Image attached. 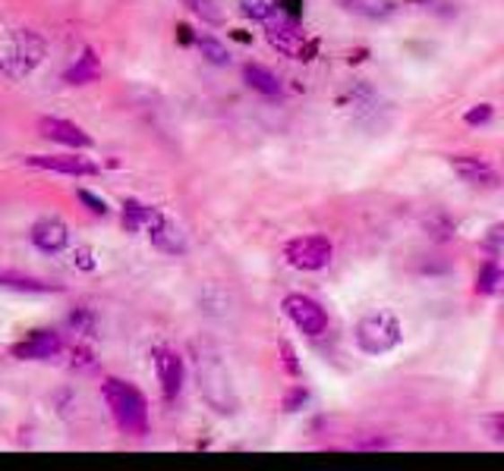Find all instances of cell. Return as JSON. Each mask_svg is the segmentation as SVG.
Wrapping results in <instances>:
<instances>
[{
  "mask_svg": "<svg viewBox=\"0 0 504 471\" xmlns=\"http://www.w3.org/2000/svg\"><path fill=\"white\" fill-rule=\"evenodd\" d=\"M451 167H454V173L470 185H482V189H495L498 185L495 167L482 158H473V154H454Z\"/></svg>",
  "mask_w": 504,
  "mask_h": 471,
  "instance_id": "12",
  "label": "cell"
},
{
  "mask_svg": "<svg viewBox=\"0 0 504 471\" xmlns=\"http://www.w3.org/2000/svg\"><path fill=\"white\" fill-rule=\"evenodd\" d=\"M39 133L45 135V139L57 141V145L73 148V151H85V148H91V135L85 133L83 126H76V123H70V120H60V116H41Z\"/></svg>",
  "mask_w": 504,
  "mask_h": 471,
  "instance_id": "10",
  "label": "cell"
},
{
  "mask_svg": "<svg viewBox=\"0 0 504 471\" xmlns=\"http://www.w3.org/2000/svg\"><path fill=\"white\" fill-rule=\"evenodd\" d=\"M491 440H495V443H501V440H504V418H501V415H495V418H491Z\"/></svg>",
  "mask_w": 504,
  "mask_h": 471,
  "instance_id": "30",
  "label": "cell"
},
{
  "mask_svg": "<svg viewBox=\"0 0 504 471\" xmlns=\"http://www.w3.org/2000/svg\"><path fill=\"white\" fill-rule=\"evenodd\" d=\"M0 287L16 289V293H35V295L60 293V289H64V287H57V283L35 280V277H22V274H10V270H4V274H0Z\"/></svg>",
  "mask_w": 504,
  "mask_h": 471,
  "instance_id": "17",
  "label": "cell"
},
{
  "mask_svg": "<svg viewBox=\"0 0 504 471\" xmlns=\"http://www.w3.org/2000/svg\"><path fill=\"white\" fill-rule=\"evenodd\" d=\"M284 258L297 270H322L335 258V245L328 236H297L284 245Z\"/></svg>",
  "mask_w": 504,
  "mask_h": 471,
  "instance_id": "5",
  "label": "cell"
},
{
  "mask_svg": "<svg viewBox=\"0 0 504 471\" xmlns=\"http://www.w3.org/2000/svg\"><path fill=\"white\" fill-rule=\"evenodd\" d=\"M29 239H32V245L39 252L54 255V252L66 249V243H70V229H66V223L57 220V217H41V220L32 223Z\"/></svg>",
  "mask_w": 504,
  "mask_h": 471,
  "instance_id": "11",
  "label": "cell"
},
{
  "mask_svg": "<svg viewBox=\"0 0 504 471\" xmlns=\"http://www.w3.org/2000/svg\"><path fill=\"white\" fill-rule=\"evenodd\" d=\"M243 79H246V85H249L252 91H259V95H265V98H278L281 91H284L281 79L274 76L272 70L259 66V64H246L243 66Z\"/></svg>",
  "mask_w": 504,
  "mask_h": 471,
  "instance_id": "15",
  "label": "cell"
},
{
  "mask_svg": "<svg viewBox=\"0 0 504 471\" xmlns=\"http://www.w3.org/2000/svg\"><path fill=\"white\" fill-rule=\"evenodd\" d=\"M161 217H164L161 210L152 208V204L136 201V198H126V201H123V229H126V233H145V229L155 227Z\"/></svg>",
  "mask_w": 504,
  "mask_h": 471,
  "instance_id": "13",
  "label": "cell"
},
{
  "mask_svg": "<svg viewBox=\"0 0 504 471\" xmlns=\"http://www.w3.org/2000/svg\"><path fill=\"white\" fill-rule=\"evenodd\" d=\"M152 358H155V371H158V381H161L164 399L174 402L183 390V377H187L183 358L177 355L174 349H168V346H158V349L152 352Z\"/></svg>",
  "mask_w": 504,
  "mask_h": 471,
  "instance_id": "8",
  "label": "cell"
},
{
  "mask_svg": "<svg viewBox=\"0 0 504 471\" xmlns=\"http://www.w3.org/2000/svg\"><path fill=\"white\" fill-rule=\"evenodd\" d=\"M278 4H281V0H239L243 13L252 16V20H259V22H265L268 16L278 13Z\"/></svg>",
  "mask_w": 504,
  "mask_h": 471,
  "instance_id": "22",
  "label": "cell"
},
{
  "mask_svg": "<svg viewBox=\"0 0 504 471\" xmlns=\"http://www.w3.org/2000/svg\"><path fill=\"white\" fill-rule=\"evenodd\" d=\"M187 7H189V13L199 16V20L208 22V26H221V22H224V16H221L214 0H187Z\"/></svg>",
  "mask_w": 504,
  "mask_h": 471,
  "instance_id": "21",
  "label": "cell"
},
{
  "mask_svg": "<svg viewBox=\"0 0 504 471\" xmlns=\"http://www.w3.org/2000/svg\"><path fill=\"white\" fill-rule=\"evenodd\" d=\"M309 402V390L306 387H291L284 393V412H300Z\"/></svg>",
  "mask_w": 504,
  "mask_h": 471,
  "instance_id": "24",
  "label": "cell"
},
{
  "mask_svg": "<svg viewBox=\"0 0 504 471\" xmlns=\"http://www.w3.org/2000/svg\"><path fill=\"white\" fill-rule=\"evenodd\" d=\"M498 283H501V268H498V261H485L482 270L476 274V293L479 295L498 293Z\"/></svg>",
  "mask_w": 504,
  "mask_h": 471,
  "instance_id": "20",
  "label": "cell"
},
{
  "mask_svg": "<svg viewBox=\"0 0 504 471\" xmlns=\"http://www.w3.org/2000/svg\"><path fill=\"white\" fill-rule=\"evenodd\" d=\"M91 352L89 349H73V368H83V371H89L91 368Z\"/></svg>",
  "mask_w": 504,
  "mask_h": 471,
  "instance_id": "29",
  "label": "cell"
},
{
  "mask_svg": "<svg viewBox=\"0 0 504 471\" xmlns=\"http://www.w3.org/2000/svg\"><path fill=\"white\" fill-rule=\"evenodd\" d=\"M45 60V39L29 29H16L0 41V76L26 79Z\"/></svg>",
  "mask_w": 504,
  "mask_h": 471,
  "instance_id": "2",
  "label": "cell"
},
{
  "mask_svg": "<svg viewBox=\"0 0 504 471\" xmlns=\"http://www.w3.org/2000/svg\"><path fill=\"white\" fill-rule=\"evenodd\" d=\"M265 35H268V45L284 54V57H293V60L316 57V41L306 39L303 26H300L297 20H291V16H284L281 10L265 20Z\"/></svg>",
  "mask_w": 504,
  "mask_h": 471,
  "instance_id": "4",
  "label": "cell"
},
{
  "mask_svg": "<svg viewBox=\"0 0 504 471\" xmlns=\"http://www.w3.org/2000/svg\"><path fill=\"white\" fill-rule=\"evenodd\" d=\"M70 327L76 333H83V337H95V314L79 308V312L70 314Z\"/></svg>",
  "mask_w": 504,
  "mask_h": 471,
  "instance_id": "23",
  "label": "cell"
},
{
  "mask_svg": "<svg viewBox=\"0 0 504 471\" xmlns=\"http://www.w3.org/2000/svg\"><path fill=\"white\" fill-rule=\"evenodd\" d=\"M145 233H149L152 245H155L158 252H164V255H183V252H187V239H183V233L168 220V217H161V220L145 229Z\"/></svg>",
  "mask_w": 504,
  "mask_h": 471,
  "instance_id": "14",
  "label": "cell"
},
{
  "mask_svg": "<svg viewBox=\"0 0 504 471\" xmlns=\"http://www.w3.org/2000/svg\"><path fill=\"white\" fill-rule=\"evenodd\" d=\"M101 396L104 406L110 408V418L117 421V427L123 433H130V437L149 433V402H145V396L133 383L108 377L101 383Z\"/></svg>",
  "mask_w": 504,
  "mask_h": 471,
  "instance_id": "1",
  "label": "cell"
},
{
  "mask_svg": "<svg viewBox=\"0 0 504 471\" xmlns=\"http://www.w3.org/2000/svg\"><path fill=\"white\" fill-rule=\"evenodd\" d=\"M64 352V337L57 330H32L26 339L10 346V355L20 362H45Z\"/></svg>",
  "mask_w": 504,
  "mask_h": 471,
  "instance_id": "7",
  "label": "cell"
},
{
  "mask_svg": "<svg viewBox=\"0 0 504 471\" xmlns=\"http://www.w3.org/2000/svg\"><path fill=\"white\" fill-rule=\"evenodd\" d=\"M491 114H495V110H491V104H476V107L466 110L464 123H466V126H485V123L491 120Z\"/></svg>",
  "mask_w": 504,
  "mask_h": 471,
  "instance_id": "25",
  "label": "cell"
},
{
  "mask_svg": "<svg viewBox=\"0 0 504 471\" xmlns=\"http://www.w3.org/2000/svg\"><path fill=\"white\" fill-rule=\"evenodd\" d=\"M281 362H284L287 374H291V377H300V362H297V352H293L291 343H281Z\"/></svg>",
  "mask_w": 504,
  "mask_h": 471,
  "instance_id": "27",
  "label": "cell"
},
{
  "mask_svg": "<svg viewBox=\"0 0 504 471\" xmlns=\"http://www.w3.org/2000/svg\"><path fill=\"white\" fill-rule=\"evenodd\" d=\"M284 312H287V318L293 321V327H297L300 333H306V337H322V333L328 330V314H325V308L318 305L312 295L291 293L284 299Z\"/></svg>",
  "mask_w": 504,
  "mask_h": 471,
  "instance_id": "6",
  "label": "cell"
},
{
  "mask_svg": "<svg viewBox=\"0 0 504 471\" xmlns=\"http://www.w3.org/2000/svg\"><path fill=\"white\" fill-rule=\"evenodd\" d=\"M341 7L356 16H366V20H388L397 4L395 0H341Z\"/></svg>",
  "mask_w": 504,
  "mask_h": 471,
  "instance_id": "18",
  "label": "cell"
},
{
  "mask_svg": "<svg viewBox=\"0 0 504 471\" xmlns=\"http://www.w3.org/2000/svg\"><path fill=\"white\" fill-rule=\"evenodd\" d=\"M353 337L360 352H366V355H388L391 349L401 346L404 327L391 312H369L366 318H360Z\"/></svg>",
  "mask_w": 504,
  "mask_h": 471,
  "instance_id": "3",
  "label": "cell"
},
{
  "mask_svg": "<svg viewBox=\"0 0 504 471\" xmlns=\"http://www.w3.org/2000/svg\"><path fill=\"white\" fill-rule=\"evenodd\" d=\"M73 264H76V268H83V270H95V255H91V249H76L73 252Z\"/></svg>",
  "mask_w": 504,
  "mask_h": 471,
  "instance_id": "28",
  "label": "cell"
},
{
  "mask_svg": "<svg viewBox=\"0 0 504 471\" xmlns=\"http://www.w3.org/2000/svg\"><path fill=\"white\" fill-rule=\"evenodd\" d=\"M98 76H101V64H98L95 51H91V47H85L83 57H76V64H73L70 70L64 73V82L85 85V82H95Z\"/></svg>",
  "mask_w": 504,
  "mask_h": 471,
  "instance_id": "16",
  "label": "cell"
},
{
  "mask_svg": "<svg viewBox=\"0 0 504 471\" xmlns=\"http://www.w3.org/2000/svg\"><path fill=\"white\" fill-rule=\"evenodd\" d=\"M196 47H199V54L208 60V64H214V66L230 64V51H227L224 41H218L214 35H199V39H196Z\"/></svg>",
  "mask_w": 504,
  "mask_h": 471,
  "instance_id": "19",
  "label": "cell"
},
{
  "mask_svg": "<svg viewBox=\"0 0 504 471\" xmlns=\"http://www.w3.org/2000/svg\"><path fill=\"white\" fill-rule=\"evenodd\" d=\"M29 167H39V170L64 173V176H95L98 164L83 154H29Z\"/></svg>",
  "mask_w": 504,
  "mask_h": 471,
  "instance_id": "9",
  "label": "cell"
},
{
  "mask_svg": "<svg viewBox=\"0 0 504 471\" xmlns=\"http://www.w3.org/2000/svg\"><path fill=\"white\" fill-rule=\"evenodd\" d=\"M76 195H79V201H83L85 204V208H89L91 210V214H108V201H104V198H98V195H91V192L89 189H79L76 192Z\"/></svg>",
  "mask_w": 504,
  "mask_h": 471,
  "instance_id": "26",
  "label": "cell"
}]
</instances>
